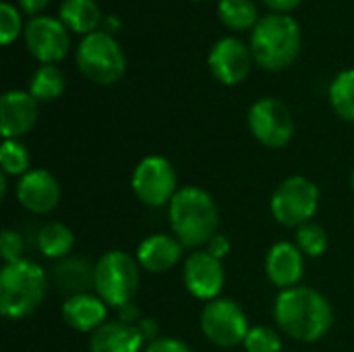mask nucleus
<instances>
[{
	"instance_id": "nucleus-1",
	"label": "nucleus",
	"mask_w": 354,
	"mask_h": 352,
	"mask_svg": "<svg viewBox=\"0 0 354 352\" xmlns=\"http://www.w3.org/2000/svg\"><path fill=\"white\" fill-rule=\"evenodd\" d=\"M274 319L280 332L288 338L299 342H317L330 332L334 311L322 293L309 286H295L278 295Z\"/></svg>"
},
{
	"instance_id": "nucleus-2",
	"label": "nucleus",
	"mask_w": 354,
	"mask_h": 352,
	"mask_svg": "<svg viewBox=\"0 0 354 352\" xmlns=\"http://www.w3.org/2000/svg\"><path fill=\"white\" fill-rule=\"evenodd\" d=\"M170 228L187 249L207 245L220 226V212L214 197L199 187H183L168 205Z\"/></svg>"
},
{
	"instance_id": "nucleus-3",
	"label": "nucleus",
	"mask_w": 354,
	"mask_h": 352,
	"mask_svg": "<svg viewBox=\"0 0 354 352\" xmlns=\"http://www.w3.org/2000/svg\"><path fill=\"white\" fill-rule=\"evenodd\" d=\"M253 60L266 71H282L290 66L301 52V27L295 17L270 12L251 29Z\"/></svg>"
},
{
	"instance_id": "nucleus-4",
	"label": "nucleus",
	"mask_w": 354,
	"mask_h": 352,
	"mask_svg": "<svg viewBox=\"0 0 354 352\" xmlns=\"http://www.w3.org/2000/svg\"><path fill=\"white\" fill-rule=\"evenodd\" d=\"M50 278L29 259L4 263L0 272V313L6 319H25L46 299Z\"/></svg>"
},
{
	"instance_id": "nucleus-5",
	"label": "nucleus",
	"mask_w": 354,
	"mask_h": 352,
	"mask_svg": "<svg viewBox=\"0 0 354 352\" xmlns=\"http://www.w3.org/2000/svg\"><path fill=\"white\" fill-rule=\"evenodd\" d=\"M139 261L127 251H108L95 263L93 290L108 307L131 303L139 290Z\"/></svg>"
},
{
	"instance_id": "nucleus-6",
	"label": "nucleus",
	"mask_w": 354,
	"mask_h": 352,
	"mask_svg": "<svg viewBox=\"0 0 354 352\" xmlns=\"http://www.w3.org/2000/svg\"><path fill=\"white\" fill-rule=\"evenodd\" d=\"M79 71L95 85H112L122 79L127 58L120 44L106 31L85 35L77 48Z\"/></svg>"
},
{
	"instance_id": "nucleus-7",
	"label": "nucleus",
	"mask_w": 354,
	"mask_h": 352,
	"mask_svg": "<svg viewBox=\"0 0 354 352\" xmlns=\"http://www.w3.org/2000/svg\"><path fill=\"white\" fill-rule=\"evenodd\" d=\"M270 207L278 224L301 228L303 224L311 222L319 207V189L307 176H290L278 185Z\"/></svg>"
},
{
	"instance_id": "nucleus-8",
	"label": "nucleus",
	"mask_w": 354,
	"mask_h": 352,
	"mask_svg": "<svg viewBox=\"0 0 354 352\" xmlns=\"http://www.w3.org/2000/svg\"><path fill=\"white\" fill-rule=\"evenodd\" d=\"M131 189L137 199L149 207H164L178 193V176L170 160L162 156L143 158L131 178Z\"/></svg>"
},
{
	"instance_id": "nucleus-9",
	"label": "nucleus",
	"mask_w": 354,
	"mask_h": 352,
	"mask_svg": "<svg viewBox=\"0 0 354 352\" xmlns=\"http://www.w3.org/2000/svg\"><path fill=\"white\" fill-rule=\"evenodd\" d=\"M199 324L203 336L220 349H232L243 344L251 330L243 307L232 299L209 301L201 311Z\"/></svg>"
},
{
	"instance_id": "nucleus-10",
	"label": "nucleus",
	"mask_w": 354,
	"mask_h": 352,
	"mask_svg": "<svg viewBox=\"0 0 354 352\" xmlns=\"http://www.w3.org/2000/svg\"><path fill=\"white\" fill-rule=\"evenodd\" d=\"M251 135L270 149L286 147L295 137V118L288 106L276 98L257 100L247 116Z\"/></svg>"
},
{
	"instance_id": "nucleus-11",
	"label": "nucleus",
	"mask_w": 354,
	"mask_h": 352,
	"mask_svg": "<svg viewBox=\"0 0 354 352\" xmlns=\"http://www.w3.org/2000/svg\"><path fill=\"white\" fill-rule=\"evenodd\" d=\"M25 46L41 64H56L68 54V29L60 19L37 15L25 25Z\"/></svg>"
},
{
	"instance_id": "nucleus-12",
	"label": "nucleus",
	"mask_w": 354,
	"mask_h": 352,
	"mask_svg": "<svg viewBox=\"0 0 354 352\" xmlns=\"http://www.w3.org/2000/svg\"><path fill=\"white\" fill-rule=\"evenodd\" d=\"M207 64L216 81L222 85H239L251 73L253 52L239 37H222L212 46Z\"/></svg>"
},
{
	"instance_id": "nucleus-13",
	"label": "nucleus",
	"mask_w": 354,
	"mask_h": 352,
	"mask_svg": "<svg viewBox=\"0 0 354 352\" xmlns=\"http://www.w3.org/2000/svg\"><path fill=\"white\" fill-rule=\"evenodd\" d=\"M183 282L187 290L199 301L220 299V293L226 282L222 259L214 257L207 251H195L187 257L183 268Z\"/></svg>"
},
{
	"instance_id": "nucleus-14",
	"label": "nucleus",
	"mask_w": 354,
	"mask_h": 352,
	"mask_svg": "<svg viewBox=\"0 0 354 352\" xmlns=\"http://www.w3.org/2000/svg\"><path fill=\"white\" fill-rule=\"evenodd\" d=\"M37 122V100L29 91L10 89L0 98V133L4 139L25 137Z\"/></svg>"
},
{
	"instance_id": "nucleus-15",
	"label": "nucleus",
	"mask_w": 354,
	"mask_h": 352,
	"mask_svg": "<svg viewBox=\"0 0 354 352\" xmlns=\"http://www.w3.org/2000/svg\"><path fill=\"white\" fill-rule=\"evenodd\" d=\"M17 199L31 214H48L60 203V185L48 170H29L17 185Z\"/></svg>"
},
{
	"instance_id": "nucleus-16",
	"label": "nucleus",
	"mask_w": 354,
	"mask_h": 352,
	"mask_svg": "<svg viewBox=\"0 0 354 352\" xmlns=\"http://www.w3.org/2000/svg\"><path fill=\"white\" fill-rule=\"evenodd\" d=\"M305 272L303 251L295 243H276L266 257V274L274 286L280 290H288L299 286Z\"/></svg>"
},
{
	"instance_id": "nucleus-17",
	"label": "nucleus",
	"mask_w": 354,
	"mask_h": 352,
	"mask_svg": "<svg viewBox=\"0 0 354 352\" xmlns=\"http://www.w3.org/2000/svg\"><path fill=\"white\" fill-rule=\"evenodd\" d=\"M108 305L91 293L68 297L62 303V319L64 324L81 334H93L108 319Z\"/></svg>"
},
{
	"instance_id": "nucleus-18",
	"label": "nucleus",
	"mask_w": 354,
	"mask_h": 352,
	"mask_svg": "<svg viewBox=\"0 0 354 352\" xmlns=\"http://www.w3.org/2000/svg\"><path fill=\"white\" fill-rule=\"evenodd\" d=\"M145 336L139 326L124 324L120 319L106 322L89 338L91 352H141L145 351Z\"/></svg>"
},
{
	"instance_id": "nucleus-19",
	"label": "nucleus",
	"mask_w": 354,
	"mask_h": 352,
	"mask_svg": "<svg viewBox=\"0 0 354 352\" xmlns=\"http://www.w3.org/2000/svg\"><path fill=\"white\" fill-rule=\"evenodd\" d=\"M137 261L143 270L151 274H164L172 270L183 257V245L176 237L170 234H153L147 237L137 247Z\"/></svg>"
},
{
	"instance_id": "nucleus-20",
	"label": "nucleus",
	"mask_w": 354,
	"mask_h": 352,
	"mask_svg": "<svg viewBox=\"0 0 354 352\" xmlns=\"http://www.w3.org/2000/svg\"><path fill=\"white\" fill-rule=\"evenodd\" d=\"M95 266L83 257H64L50 272V284L66 297L85 295L93 288Z\"/></svg>"
},
{
	"instance_id": "nucleus-21",
	"label": "nucleus",
	"mask_w": 354,
	"mask_h": 352,
	"mask_svg": "<svg viewBox=\"0 0 354 352\" xmlns=\"http://www.w3.org/2000/svg\"><path fill=\"white\" fill-rule=\"evenodd\" d=\"M60 21L66 25V29L89 35L97 29L102 10L95 0H64L60 4Z\"/></svg>"
},
{
	"instance_id": "nucleus-22",
	"label": "nucleus",
	"mask_w": 354,
	"mask_h": 352,
	"mask_svg": "<svg viewBox=\"0 0 354 352\" xmlns=\"http://www.w3.org/2000/svg\"><path fill=\"white\" fill-rule=\"evenodd\" d=\"M75 245L73 230L62 222H48L37 232V249L48 259H64Z\"/></svg>"
},
{
	"instance_id": "nucleus-23",
	"label": "nucleus",
	"mask_w": 354,
	"mask_h": 352,
	"mask_svg": "<svg viewBox=\"0 0 354 352\" xmlns=\"http://www.w3.org/2000/svg\"><path fill=\"white\" fill-rule=\"evenodd\" d=\"M66 81L56 64H41L29 79V93L37 102H54L64 93Z\"/></svg>"
},
{
	"instance_id": "nucleus-24",
	"label": "nucleus",
	"mask_w": 354,
	"mask_h": 352,
	"mask_svg": "<svg viewBox=\"0 0 354 352\" xmlns=\"http://www.w3.org/2000/svg\"><path fill=\"white\" fill-rule=\"evenodd\" d=\"M220 21L234 31H247L257 25V6L253 0H220L218 2Z\"/></svg>"
},
{
	"instance_id": "nucleus-25",
	"label": "nucleus",
	"mask_w": 354,
	"mask_h": 352,
	"mask_svg": "<svg viewBox=\"0 0 354 352\" xmlns=\"http://www.w3.org/2000/svg\"><path fill=\"white\" fill-rule=\"evenodd\" d=\"M330 104L342 120H354V68L342 71L332 81Z\"/></svg>"
},
{
	"instance_id": "nucleus-26",
	"label": "nucleus",
	"mask_w": 354,
	"mask_h": 352,
	"mask_svg": "<svg viewBox=\"0 0 354 352\" xmlns=\"http://www.w3.org/2000/svg\"><path fill=\"white\" fill-rule=\"evenodd\" d=\"M31 158L27 147L17 139H4L0 147V168L6 176H25L29 172Z\"/></svg>"
},
{
	"instance_id": "nucleus-27",
	"label": "nucleus",
	"mask_w": 354,
	"mask_h": 352,
	"mask_svg": "<svg viewBox=\"0 0 354 352\" xmlns=\"http://www.w3.org/2000/svg\"><path fill=\"white\" fill-rule=\"evenodd\" d=\"M297 247L303 251V255L322 257L330 247V237L324 226L307 222L301 228H297Z\"/></svg>"
},
{
	"instance_id": "nucleus-28",
	"label": "nucleus",
	"mask_w": 354,
	"mask_h": 352,
	"mask_svg": "<svg viewBox=\"0 0 354 352\" xmlns=\"http://www.w3.org/2000/svg\"><path fill=\"white\" fill-rule=\"evenodd\" d=\"M243 346L247 352H282V338L268 326H255L249 330Z\"/></svg>"
},
{
	"instance_id": "nucleus-29",
	"label": "nucleus",
	"mask_w": 354,
	"mask_h": 352,
	"mask_svg": "<svg viewBox=\"0 0 354 352\" xmlns=\"http://www.w3.org/2000/svg\"><path fill=\"white\" fill-rule=\"evenodd\" d=\"M21 31V15L17 6L10 2L0 4V41L2 46H8Z\"/></svg>"
},
{
	"instance_id": "nucleus-30",
	"label": "nucleus",
	"mask_w": 354,
	"mask_h": 352,
	"mask_svg": "<svg viewBox=\"0 0 354 352\" xmlns=\"http://www.w3.org/2000/svg\"><path fill=\"white\" fill-rule=\"evenodd\" d=\"M23 249H25V243H23L19 232H15L10 228L2 230V234H0V255L4 259V263H12V261L23 259Z\"/></svg>"
},
{
	"instance_id": "nucleus-31",
	"label": "nucleus",
	"mask_w": 354,
	"mask_h": 352,
	"mask_svg": "<svg viewBox=\"0 0 354 352\" xmlns=\"http://www.w3.org/2000/svg\"><path fill=\"white\" fill-rule=\"evenodd\" d=\"M143 352H191V349H189L185 342L176 340V338H170V336H160L158 340L149 342V344L145 346V351Z\"/></svg>"
},
{
	"instance_id": "nucleus-32",
	"label": "nucleus",
	"mask_w": 354,
	"mask_h": 352,
	"mask_svg": "<svg viewBox=\"0 0 354 352\" xmlns=\"http://www.w3.org/2000/svg\"><path fill=\"white\" fill-rule=\"evenodd\" d=\"M230 251V239L226 234H216L209 243H207V253H212L218 259H224Z\"/></svg>"
},
{
	"instance_id": "nucleus-33",
	"label": "nucleus",
	"mask_w": 354,
	"mask_h": 352,
	"mask_svg": "<svg viewBox=\"0 0 354 352\" xmlns=\"http://www.w3.org/2000/svg\"><path fill=\"white\" fill-rule=\"evenodd\" d=\"M116 311H118V319L124 322V324H131V326H139V322L143 319L139 307L133 301L127 303V305H122V307H118Z\"/></svg>"
},
{
	"instance_id": "nucleus-34",
	"label": "nucleus",
	"mask_w": 354,
	"mask_h": 352,
	"mask_svg": "<svg viewBox=\"0 0 354 352\" xmlns=\"http://www.w3.org/2000/svg\"><path fill=\"white\" fill-rule=\"evenodd\" d=\"M139 330H141V334L145 336L147 344L160 338V336H158V334H160V326H158V322L151 319V317H143V319L139 322Z\"/></svg>"
},
{
	"instance_id": "nucleus-35",
	"label": "nucleus",
	"mask_w": 354,
	"mask_h": 352,
	"mask_svg": "<svg viewBox=\"0 0 354 352\" xmlns=\"http://www.w3.org/2000/svg\"><path fill=\"white\" fill-rule=\"evenodd\" d=\"M263 4H266L268 8L276 10V12L288 15V10H292V8H297V6L301 4V0H263Z\"/></svg>"
},
{
	"instance_id": "nucleus-36",
	"label": "nucleus",
	"mask_w": 354,
	"mask_h": 352,
	"mask_svg": "<svg viewBox=\"0 0 354 352\" xmlns=\"http://www.w3.org/2000/svg\"><path fill=\"white\" fill-rule=\"evenodd\" d=\"M48 2L50 0H19V6L27 15H37V12H41L48 6Z\"/></svg>"
},
{
	"instance_id": "nucleus-37",
	"label": "nucleus",
	"mask_w": 354,
	"mask_h": 352,
	"mask_svg": "<svg viewBox=\"0 0 354 352\" xmlns=\"http://www.w3.org/2000/svg\"><path fill=\"white\" fill-rule=\"evenodd\" d=\"M351 185H353V191H354V168H353V174H351Z\"/></svg>"
},
{
	"instance_id": "nucleus-38",
	"label": "nucleus",
	"mask_w": 354,
	"mask_h": 352,
	"mask_svg": "<svg viewBox=\"0 0 354 352\" xmlns=\"http://www.w3.org/2000/svg\"><path fill=\"white\" fill-rule=\"evenodd\" d=\"M195 2H201V0H195Z\"/></svg>"
}]
</instances>
